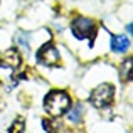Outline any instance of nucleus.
Segmentation results:
<instances>
[{
	"mask_svg": "<svg viewBox=\"0 0 133 133\" xmlns=\"http://www.w3.org/2000/svg\"><path fill=\"white\" fill-rule=\"evenodd\" d=\"M130 47V39L125 36H113L111 37V49L115 52H125Z\"/></svg>",
	"mask_w": 133,
	"mask_h": 133,
	"instance_id": "423d86ee",
	"label": "nucleus"
},
{
	"mask_svg": "<svg viewBox=\"0 0 133 133\" xmlns=\"http://www.w3.org/2000/svg\"><path fill=\"white\" fill-rule=\"evenodd\" d=\"M10 133H17V131H24V120H20V118H17V121L10 127Z\"/></svg>",
	"mask_w": 133,
	"mask_h": 133,
	"instance_id": "1a4fd4ad",
	"label": "nucleus"
},
{
	"mask_svg": "<svg viewBox=\"0 0 133 133\" xmlns=\"http://www.w3.org/2000/svg\"><path fill=\"white\" fill-rule=\"evenodd\" d=\"M71 29L78 39H86L88 36L94 32V20L86 19V17H78V19H74Z\"/></svg>",
	"mask_w": 133,
	"mask_h": 133,
	"instance_id": "20e7f679",
	"label": "nucleus"
},
{
	"mask_svg": "<svg viewBox=\"0 0 133 133\" xmlns=\"http://www.w3.org/2000/svg\"><path fill=\"white\" fill-rule=\"evenodd\" d=\"M130 68H131V59H128V61H125L123 64H121V71H120V74H121V79H127V74H130Z\"/></svg>",
	"mask_w": 133,
	"mask_h": 133,
	"instance_id": "6e6552de",
	"label": "nucleus"
},
{
	"mask_svg": "<svg viewBox=\"0 0 133 133\" xmlns=\"http://www.w3.org/2000/svg\"><path fill=\"white\" fill-rule=\"evenodd\" d=\"M22 57H20V52L15 47H10L7 51L0 52V68H7V69H15L20 66Z\"/></svg>",
	"mask_w": 133,
	"mask_h": 133,
	"instance_id": "39448f33",
	"label": "nucleus"
},
{
	"mask_svg": "<svg viewBox=\"0 0 133 133\" xmlns=\"http://www.w3.org/2000/svg\"><path fill=\"white\" fill-rule=\"evenodd\" d=\"M127 29H128V32H130V34L133 32V25H131V24H128V25H127Z\"/></svg>",
	"mask_w": 133,
	"mask_h": 133,
	"instance_id": "9d476101",
	"label": "nucleus"
},
{
	"mask_svg": "<svg viewBox=\"0 0 133 133\" xmlns=\"http://www.w3.org/2000/svg\"><path fill=\"white\" fill-rule=\"evenodd\" d=\"M36 59L41 64H45V66H57L59 64V52L52 44H44L37 51Z\"/></svg>",
	"mask_w": 133,
	"mask_h": 133,
	"instance_id": "7ed1b4c3",
	"label": "nucleus"
},
{
	"mask_svg": "<svg viewBox=\"0 0 133 133\" xmlns=\"http://www.w3.org/2000/svg\"><path fill=\"white\" fill-rule=\"evenodd\" d=\"M81 113H83V106L81 104H76V108L71 111V115H69V120H71L72 123H79V121H81Z\"/></svg>",
	"mask_w": 133,
	"mask_h": 133,
	"instance_id": "0eeeda50",
	"label": "nucleus"
},
{
	"mask_svg": "<svg viewBox=\"0 0 133 133\" xmlns=\"http://www.w3.org/2000/svg\"><path fill=\"white\" fill-rule=\"evenodd\" d=\"M71 106V98L66 91H59V89H54L45 96L44 99V108L51 116L57 118L61 115H64L66 111L69 110Z\"/></svg>",
	"mask_w": 133,
	"mask_h": 133,
	"instance_id": "f257e3e1",
	"label": "nucleus"
},
{
	"mask_svg": "<svg viewBox=\"0 0 133 133\" xmlns=\"http://www.w3.org/2000/svg\"><path fill=\"white\" fill-rule=\"evenodd\" d=\"M115 98V89L111 84H99L98 88L93 89L89 96V101L94 108H106L113 103Z\"/></svg>",
	"mask_w": 133,
	"mask_h": 133,
	"instance_id": "f03ea898",
	"label": "nucleus"
}]
</instances>
